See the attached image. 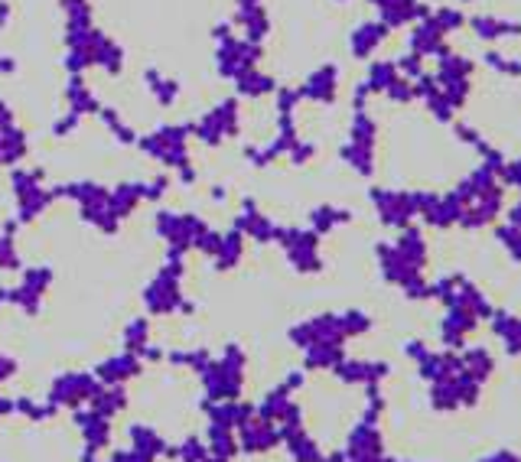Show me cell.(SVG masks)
I'll use <instances>...</instances> for the list:
<instances>
[{"label": "cell", "mask_w": 521, "mask_h": 462, "mask_svg": "<svg viewBox=\"0 0 521 462\" xmlns=\"http://www.w3.org/2000/svg\"><path fill=\"white\" fill-rule=\"evenodd\" d=\"M212 39H216V76L225 78V82H235L241 72L261 66V56H265V46L257 43H248L245 36H238V29L232 27V20L225 23H216L212 29Z\"/></svg>", "instance_id": "1"}, {"label": "cell", "mask_w": 521, "mask_h": 462, "mask_svg": "<svg viewBox=\"0 0 521 462\" xmlns=\"http://www.w3.org/2000/svg\"><path fill=\"white\" fill-rule=\"evenodd\" d=\"M190 141H192V124L180 121V124H160L153 127L151 134H141L134 147H141L147 157H153L163 166H173V170H183L190 166Z\"/></svg>", "instance_id": "2"}, {"label": "cell", "mask_w": 521, "mask_h": 462, "mask_svg": "<svg viewBox=\"0 0 521 462\" xmlns=\"http://www.w3.org/2000/svg\"><path fill=\"white\" fill-rule=\"evenodd\" d=\"M192 124V141L206 143V147H218V143L232 141L241 134V101L235 94L216 101L208 111H202Z\"/></svg>", "instance_id": "3"}, {"label": "cell", "mask_w": 521, "mask_h": 462, "mask_svg": "<svg viewBox=\"0 0 521 462\" xmlns=\"http://www.w3.org/2000/svg\"><path fill=\"white\" fill-rule=\"evenodd\" d=\"M339 66L336 62H322V66H316L310 72V76L297 85V92H300V98H304L306 104H336V98H339Z\"/></svg>", "instance_id": "4"}, {"label": "cell", "mask_w": 521, "mask_h": 462, "mask_svg": "<svg viewBox=\"0 0 521 462\" xmlns=\"http://www.w3.org/2000/svg\"><path fill=\"white\" fill-rule=\"evenodd\" d=\"M391 29L381 23L379 17L375 20H362L359 27H352L349 33V53L352 59H359V62H371L375 53H379L385 43H388Z\"/></svg>", "instance_id": "5"}, {"label": "cell", "mask_w": 521, "mask_h": 462, "mask_svg": "<svg viewBox=\"0 0 521 462\" xmlns=\"http://www.w3.org/2000/svg\"><path fill=\"white\" fill-rule=\"evenodd\" d=\"M446 49V33L434 23V17L417 20L408 33V53L420 59H436Z\"/></svg>", "instance_id": "6"}, {"label": "cell", "mask_w": 521, "mask_h": 462, "mask_svg": "<svg viewBox=\"0 0 521 462\" xmlns=\"http://www.w3.org/2000/svg\"><path fill=\"white\" fill-rule=\"evenodd\" d=\"M232 27H235L238 36H245L248 43L265 46V39L271 36V13H267L265 4H257V7H235Z\"/></svg>", "instance_id": "7"}, {"label": "cell", "mask_w": 521, "mask_h": 462, "mask_svg": "<svg viewBox=\"0 0 521 462\" xmlns=\"http://www.w3.org/2000/svg\"><path fill=\"white\" fill-rule=\"evenodd\" d=\"M466 27L473 29V36L483 39V43H499V39L521 36V20L495 17V13H476V17L466 20Z\"/></svg>", "instance_id": "8"}, {"label": "cell", "mask_w": 521, "mask_h": 462, "mask_svg": "<svg viewBox=\"0 0 521 462\" xmlns=\"http://www.w3.org/2000/svg\"><path fill=\"white\" fill-rule=\"evenodd\" d=\"M232 88H235L238 101H261V98H271L277 92V78L271 72H265L261 66H255L248 69V72H241L232 82Z\"/></svg>", "instance_id": "9"}, {"label": "cell", "mask_w": 521, "mask_h": 462, "mask_svg": "<svg viewBox=\"0 0 521 462\" xmlns=\"http://www.w3.org/2000/svg\"><path fill=\"white\" fill-rule=\"evenodd\" d=\"M66 111H76L82 114V118H95L98 111H102V98H98V92L92 85H88V78L85 76H69L66 82Z\"/></svg>", "instance_id": "10"}, {"label": "cell", "mask_w": 521, "mask_h": 462, "mask_svg": "<svg viewBox=\"0 0 521 462\" xmlns=\"http://www.w3.org/2000/svg\"><path fill=\"white\" fill-rule=\"evenodd\" d=\"M430 17V7L420 4V0H395L388 4L385 10H379V20L385 27L395 33V29H404V27H414L417 20Z\"/></svg>", "instance_id": "11"}, {"label": "cell", "mask_w": 521, "mask_h": 462, "mask_svg": "<svg viewBox=\"0 0 521 462\" xmlns=\"http://www.w3.org/2000/svg\"><path fill=\"white\" fill-rule=\"evenodd\" d=\"M143 88H147V94H151L160 108H173V104L180 101V92H183L180 78L167 76V72H160L157 66L143 69Z\"/></svg>", "instance_id": "12"}, {"label": "cell", "mask_w": 521, "mask_h": 462, "mask_svg": "<svg viewBox=\"0 0 521 462\" xmlns=\"http://www.w3.org/2000/svg\"><path fill=\"white\" fill-rule=\"evenodd\" d=\"M371 199H375V206H379L381 218L391 222V225H401V222H408L411 212H414V199L408 192H391V189H371Z\"/></svg>", "instance_id": "13"}, {"label": "cell", "mask_w": 521, "mask_h": 462, "mask_svg": "<svg viewBox=\"0 0 521 462\" xmlns=\"http://www.w3.org/2000/svg\"><path fill=\"white\" fill-rule=\"evenodd\" d=\"M27 153H29V137L20 124L0 131V166H13V163L27 160Z\"/></svg>", "instance_id": "14"}, {"label": "cell", "mask_w": 521, "mask_h": 462, "mask_svg": "<svg viewBox=\"0 0 521 462\" xmlns=\"http://www.w3.org/2000/svg\"><path fill=\"white\" fill-rule=\"evenodd\" d=\"M476 72V62L473 59L460 56V53H453V49L446 46L440 56H436V82H446V78H473Z\"/></svg>", "instance_id": "15"}, {"label": "cell", "mask_w": 521, "mask_h": 462, "mask_svg": "<svg viewBox=\"0 0 521 462\" xmlns=\"http://www.w3.org/2000/svg\"><path fill=\"white\" fill-rule=\"evenodd\" d=\"M398 76L401 72H398V66H395V59H371L369 72H365V78H362V85L369 88L371 94H385Z\"/></svg>", "instance_id": "16"}, {"label": "cell", "mask_w": 521, "mask_h": 462, "mask_svg": "<svg viewBox=\"0 0 521 462\" xmlns=\"http://www.w3.org/2000/svg\"><path fill=\"white\" fill-rule=\"evenodd\" d=\"M95 118L104 124V127H108V134H111L118 143H127V147H134V143H137V137H141V134L134 131L131 124L124 121L121 111H118V108H111V104H102V111H98Z\"/></svg>", "instance_id": "17"}, {"label": "cell", "mask_w": 521, "mask_h": 462, "mask_svg": "<svg viewBox=\"0 0 521 462\" xmlns=\"http://www.w3.org/2000/svg\"><path fill=\"white\" fill-rule=\"evenodd\" d=\"M349 141L352 143H365V147H375V143H379V121H375V118L369 114V108H362V111H352Z\"/></svg>", "instance_id": "18"}, {"label": "cell", "mask_w": 521, "mask_h": 462, "mask_svg": "<svg viewBox=\"0 0 521 462\" xmlns=\"http://www.w3.org/2000/svg\"><path fill=\"white\" fill-rule=\"evenodd\" d=\"M339 157L346 163H349V166L355 173H362V176H371V173H375V147H365V143L346 141V143H342Z\"/></svg>", "instance_id": "19"}, {"label": "cell", "mask_w": 521, "mask_h": 462, "mask_svg": "<svg viewBox=\"0 0 521 462\" xmlns=\"http://www.w3.org/2000/svg\"><path fill=\"white\" fill-rule=\"evenodd\" d=\"M483 66L499 72L505 78H521V59L509 56V53H499V49H485L483 53Z\"/></svg>", "instance_id": "20"}, {"label": "cell", "mask_w": 521, "mask_h": 462, "mask_svg": "<svg viewBox=\"0 0 521 462\" xmlns=\"http://www.w3.org/2000/svg\"><path fill=\"white\" fill-rule=\"evenodd\" d=\"M430 17H434V23L440 29H444L446 36L450 33H460V29L466 27V10L463 7H453V4H444V7H436V10H430Z\"/></svg>", "instance_id": "21"}, {"label": "cell", "mask_w": 521, "mask_h": 462, "mask_svg": "<svg viewBox=\"0 0 521 462\" xmlns=\"http://www.w3.org/2000/svg\"><path fill=\"white\" fill-rule=\"evenodd\" d=\"M424 104H427V111H430V118H434L436 124H453L456 121V108L450 104V98H446L440 88H436L434 94H427Z\"/></svg>", "instance_id": "22"}, {"label": "cell", "mask_w": 521, "mask_h": 462, "mask_svg": "<svg viewBox=\"0 0 521 462\" xmlns=\"http://www.w3.org/2000/svg\"><path fill=\"white\" fill-rule=\"evenodd\" d=\"M59 10H62L66 23H92L95 20L92 0H59Z\"/></svg>", "instance_id": "23"}, {"label": "cell", "mask_w": 521, "mask_h": 462, "mask_svg": "<svg viewBox=\"0 0 521 462\" xmlns=\"http://www.w3.org/2000/svg\"><path fill=\"white\" fill-rule=\"evenodd\" d=\"M82 124H85V118H82V114H76V111H62V114L56 118V121H53L49 134H53V137H59V141H62V137H76V134L82 131Z\"/></svg>", "instance_id": "24"}, {"label": "cell", "mask_w": 521, "mask_h": 462, "mask_svg": "<svg viewBox=\"0 0 521 462\" xmlns=\"http://www.w3.org/2000/svg\"><path fill=\"white\" fill-rule=\"evenodd\" d=\"M385 98H388V101H395V104H411V101H417V98H414V82H411V78H404V76H398L388 85Z\"/></svg>", "instance_id": "25"}, {"label": "cell", "mask_w": 521, "mask_h": 462, "mask_svg": "<svg viewBox=\"0 0 521 462\" xmlns=\"http://www.w3.org/2000/svg\"><path fill=\"white\" fill-rule=\"evenodd\" d=\"M395 66H398L401 76L411 78V82H414V78H420V76H424V72H427L424 59L414 56V53H404V56H398V59H395Z\"/></svg>", "instance_id": "26"}, {"label": "cell", "mask_w": 521, "mask_h": 462, "mask_svg": "<svg viewBox=\"0 0 521 462\" xmlns=\"http://www.w3.org/2000/svg\"><path fill=\"white\" fill-rule=\"evenodd\" d=\"M453 134H456V141L466 143V147H473V150H479V147L485 143V137L479 134V127H473V124L456 121V124H453Z\"/></svg>", "instance_id": "27"}, {"label": "cell", "mask_w": 521, "mask_h": 462, "mask_svg": "<svg viewBox=\"0 0 521 462\" xmlns=\"http://www.w3.org/2000/svg\"><path fill=\"white\" fill-rule=\"evenodd\" d=\"M476 153L483 157V170H489V173H502V166H505V153L499 150V147H493V143L485 141Z\"/></svg>", "instance_id": "28"}, {"label": "cell", "mask_w": 521, "mask_h": 462, "mask_svg": "<svg viewBox=\"0 0 521 462\" xmlns=\"http://www.w3.org/2000/svg\"><path fill=\"white\" fill-rule=\"evenodd\" d=\"M287 157H290V163H297V166H300V163H310L313 157H316V143L313 141H297L294 147L287 150Z\"/></svg>", "instance_id": "29"}, {"label": "cell", "mask_w": 521, "mask_h": 462, "mask_svg": "<svg viewBox=\"0 0 521 462\" xmlns=\"http://www.w3.org/2000/svg\"><path fill=\"white\" fill-rule=\"evenodd\" d=\"M502 180L509 182V186H518L521 189V157H518V160H505Z\"/></svg>", "instance_id": "30"}, {"label": "cell", "mask_w": 521, "mask_h": 462, "mask_svg": "<svg viewBox=\"0 0 521 462\" xmlns=\"http://www.w3.org/2000/svg\"><path fill=\"white\" fill-rule=\"evenodd\" d=\"M20 72V62L17 56H10V53H0V78H10Z\"/></svg>", "instance_id": "31"}, {"label": "cell", "mask_w": 521, "mask_h": 462, "mask_svg": "<svg viewBox=\"0 0 521 462\" xmlns=\"http://www.w3.org/2000/svg\"><path fill=\"white\" fill-rule=\"evenodd\" d=\"M17 124V111H13V104L7 101V98H0V131L4 127H13Z\"/></svg>", "instance_id": "32"}, {"label": "cell", "mask_w": 521, "mask_h": 462, "mask_svg": "<svg viewBox=\"0 0 521 462\" xmlns=\"http://www.w3.org/2000/svg\"><path fill=\"white\" fill-rule=\"evenodd\" d=\"M10 20H13V4H10V0H0V33L10 27Z\"/></svg>", "instance_id": "33"}, {"label": "cell", "mask_w": 521, "mask_h": 462, "mask_svg": "<svg viewBox=\"0 0 521 462\" xmlns=\"http://www.w3.org/2000/svg\"><path fill=\"white\" fill-rule=\"evenodd\" d=\"M257 4H265V0H235V7H257Z\"/></svg>", "instance_id": "34"}, {"label": "cell", "mask_w": 521, "mask_h": 462, "mask_svg": "<svg viewBox=\"0 0 521 462\" xmlns=\"http://www.w3.org/2000/svg\"><path fill=\"white\" fill-rule=\"evenodd\" d=\"M460 4H473V0H460Z\"/></svg>", "instance_id": "35"}, {"label": "cell", "mask_w": 521, "mask_h": 462, "mask_svg": "<svg viewBox=\"0 0 521 462\" xmlns=\"http://www.w3.org/2000/svg\"><path fill=\"white\" fill-rule=\"evenodd\" d=\"M336 4H349V0H336Z\"/></svg>", "instance_id": "36"}]
</instances>
